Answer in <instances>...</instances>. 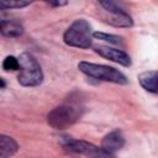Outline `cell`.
<instances>
[{
    "label": "cell",
    "instance_id": "cell-1",
    "mask_svg": "<svg viewBox=\"0 0 158 158\" xmlns=\"http://www.w3.org/2000/svg\"><path fill=\"white\" fill-rule=\"evenodd\" d=\"M83 109L74 104H63L54 107L47 115V122L56 130H64L74 125L81 116Z\"/></svg>",
    "mask_w": 158,
    "mask_h": 158
},
{
    "label": "cell",
    "instance_id": "cell-14",
    "mask_svg": "<svg viewBox=\"0 0 158 158\" xmlns=\"http://www.w3.org/2000/svg\"><path fill=\"white\" fill-rule=\"evenodd\" d=\"M30 2L28 1H1L0 2V7L2 10H6V9H14V7H23V6H27Z\"/></svg>",
    "mask_w": 158,
    "mask_h": 158
},
{
    "label": "cell",
    "instance_id": "cell-4",
    "mask_svg": "<svg viewBox=\"0 0 158 158\" xmlns=\"http://www.w3.org/2000/svg\"><path fill=\"white\" fill-rule=\"evenodd\" d=\"M93 32L90 23L84 19L75 20L64 32L63 40L68 46L78 48H89L91 46Z\"/></svg>",
    "mask_w": 158,
    "mask_h": 158
},
{
    "label": "cell",
    "instance_id": "cell-10",
    "mask_svg": "<svg viewBox=\"0 0 158 158\" xmlns=\"http://www.w3.org/2000/svg\"><path fill=\"white\" fill-rule=\"evenodd\" d=\"M17 148H19V146L14 138H11L6 135H1V137H0V158H9V157L14 156L16 153Z\"/></svg>",
    "mask_w": 158,
    "mask_h": 158
},
{
    "label": "cell",
    "instance_id": "cell-13",
    "mask_svg": "<svg viewBox=\"0 0 158 158\" xmlns=\"http://www.w3.org/2000/svg\"><path fill=\"white\" fill-rule=\"evenodd\" d=\"M2 68L5 70H19L20 69L19 58H16L14 56H7L2 62Z\"/></svg>",
    "mask_w": 158,
    "mask_h": 158
},
{
    "label": "cell",
    "instance_id": "cell-12",
    "mask_svg": "<svg viewBox=\"0 0 158 158\" xmlns=\"http://www.w3.org/2000/svg\"><path fill=\"white\" fill-rule=\"evenodd\" d=\"M93 37H95L98 40H101V41H106V42L112 43V44H117L122 40L120 36L111 35V33H105V32H93Z\"/></svg>",
    "mask_w": 158,
    "mask_h": 158
},
{
    "label": "cell",
    "instance_id": "cell-9",
    "mask_svg": "<svg viewBox=\"0 0 158 158\" xmlns=\"http://www.w3.org/2000/svg\"><path fill=\"white\" fill-rule=\"evenodd\" d=\"M138 81L144 90L153 94H158V72L149 70L139 74Z\"/></svg>",
    "mask_w": 158,
    "mask_h": 158
},
{
    "label": "cell",
    "instance_id": "cell-11",
    "mask_svg": "<svg viewBox=\"0 0 158 158\" xmlns=\"http://www.w3.org/2000/svg\"><path fill=\"white\" fill-rule=\"evenodd\" d=\"M0 31L6 37H17V36L22 35L23 28L16 21H5V20H2L1 23H0Z\"/></svg>",
    "mask_w": 158,
    "mask_h": 158
},
{
    "label": "cell",
    "instance_id": "cell-16",
    "mask_svg": "<svg viewBox=\"0 0 158 158\" xmlns=\"http://www.w3.org/2000/svg\"><path fill=\"white\" fill-rule=\"evenodd\" d=\"M0 84H1V88L4 89V88H5V81H4V79H0Z\"/></svg>",
    "mask_w": 158,
    "mask_h": 158
},
{
    "label": "cell",
    "instance_id": "cell-5",
    "mask_svg": "<svg viewBox=\"0 0 158 158\" xmlns=\"http://www.w3.org/2000/svg\"><path fill=\"white\" fill-rule=\"evenodd\" d=\"M62 146L65 151L79 153L83 156H86L89 158H115L114 153H110L105 151L102 147H98L93 143H89L86 141L81 139H74L70 137H67L62 139Z\"/></svg>",
    "mask_w": 158,
    "mask_h": 158
},
{
    "label": "cell",
    "instance_id": "cell-8",
    "mask_svg": "<svg viewBox=\"0 0 158 158\" xmlns=\"http://www.w3.org/2000/svg\"><path fill=\"white\" fill-rule=\"evenodd\" d=\"M123 144H125V138L120 131H112L107 133L101 141V147L110 153H115L116 151L122 148Z\"/></svg>",
    "mask_w": 158,
    "mask_h": 158
},
{
    "label": "cell",
    "instance_id": "cell-2",
    "mask_svg": "<svg viewBox=\"0 0 158 158\" xmlns=\"http://www.w3.org/2000/svg\"><path fill=\"white\" fill-rule=\"evenodd\" d=\"M20 74L19 83L22 86H37L43 80V73L37 59L30 53H22L19 57Z\"/></svg>",
    "mask_w": 158,
    "mask_h": 158
},
{
    "label": "cell",
    "instance_id": "cell-15",
    "mask_svg": "<svg viewBox=\"0 0 158 158\" xmlns=\"http://www.w3.org/2000/svg\"><path fill=\"white\" fill-rule=\"evenodd\" d=\"M51 6H62V5H67V1H57V2H48Z\"/></svg>",
    "mask_w": 158,
    "mask_h": 158
},
{
    "label": "cell",
    "instance_id": "cell-3",
    "mask_svg": "<svg viewBox=\"0 0 158 158\" xmlns=\"http://www.w3.org/2000/svg\"><path fill=\"white\" fill-rule=\"evenodd\" d=\"M78 69L85 75L98 79V80H102V81H110V83H116V84H127L128 81L125 74H122L120 70L112 67H109V65H104V64L79 62Z\"/></svg>",
    "mask_w": 158,
    "mask_h": 158
},
{
    "label": "cell",
    "instance_id": "cell-6",
    "mask_svg": "<svg viewBox=\"0 0 158 158\" xmlns=\"http://www.w3.org/2000/svg\"><path fill=\"white\" fill-rule=\"evenodd\" d=\"M99 5L102 7L101 10V19L115 27H131L132 19L131 16L123 11L116 2L114 1H100Z\"/></svg>",
    "mask_w": 158,
    "mask_h": 158
},
{
    "label": "cell",
    "instance_id": "cell-7",
    "mask_svg": "<svg viewBox=\"0 0 158 158\" xmlns=\"http://www.w3.org/2000/svg\"><path fill=\"white\" fill-rule=\"evenodd\" d=\"M95 52L98 54H100L101 57L109 59V60H112V62H116L121 65H125V67H130L131 65V58L130 56L121 51V49H117V48H112V47H109V46H98L95 47Z\"/></svg>",
    "mask_w": 158,
    "mask_h": 158
}]
</instances>
